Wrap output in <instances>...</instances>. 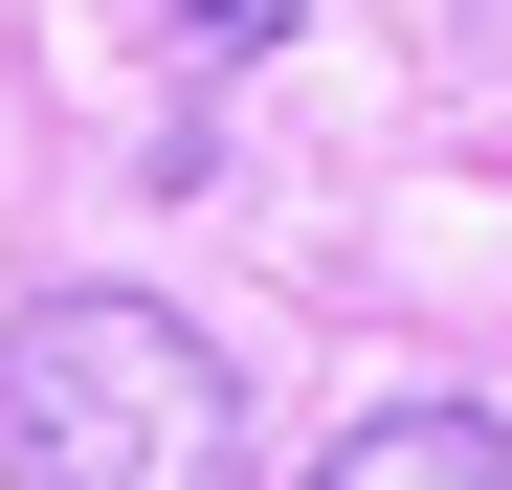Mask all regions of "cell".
I'll return each instance as SVG.
<instances>
[{
  "instance_id": "6da1fadb",
  "label": "cell",
  "mask_w": 512,
  "mask_h": 490,
  "mask_svg": "<svg viewBox=\"0 0 512 490\" xmlns=\"http://www.w3.org/2000/svg\"><path fill=\"white\" fill-rule=\"evenodd\" d=\"M0 490H245V379L156 290H45L0 335Z\"/></svg>"
},
{
  "instance_id": "3957f363",
  "label": "cell",
  "mask_w": 512,
  "mask_h": 490,
  "mask_svg": "<svg viewBox=\"0 0 512 490\" xmlns=\"http://www.w3.org/2000/svg\"><path fill=\"white\" fill-rule=\"evenodd\" d=\"M268 23H290V0H179V45H223V67L268 45Z\"/></svg>"
},
{
  "instance_id": "7a4b0ae2",
  "label": "cell",
  "mask_w": 512,
  "mask_h": 490,
  "mask_svg": "<svg viewBox=\"0 0 512 490\" xmlns=\"http://www.w3.org/2000/svg\"><path fill=\"white\" fill-rule=\"evenodd\" d=\"M312 490H512V424H490V401H446V379H423V401H379V424L334 446Z\"/></svg>"
}]
</instances>
